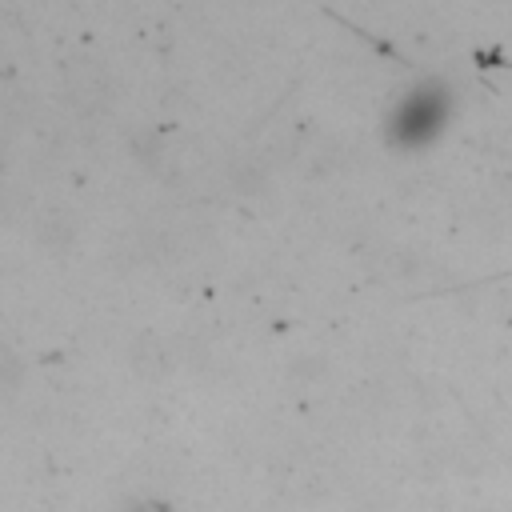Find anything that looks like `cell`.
Instances as JSON below:
<instances>
[{
	"label": "cell",
	"mask_w": 512,
	"mask_h": 512,
	"mask_svg": "<svg viewBox=\"0 0 512 512\" xmlns=\"http://www.w3.org/2000/svg\"><path fill=\"white\" fill-rule=\"evenodd\" d=\"M128 512H172L168 504H160V500H140V504H132Z\"/></svg>",
	"instance_id": "cell-2"
},
{
	"label": "cell",
	"mask_w": 512,
	"mask_h": 512,
	"mask_svg": "<svg viewBox=\"0 0 512 512\" xmlns=\"http://www.w3.org/2000/svg\"><path fill=\"white\" fill-rule=\"evenodd\" d=\"M444 116H448V96L436 84H420L396 100L388 116V136L400 148H420L440 132Z\"/></svg>",
	"instance_id": "cell-1"
}]
</instances>
